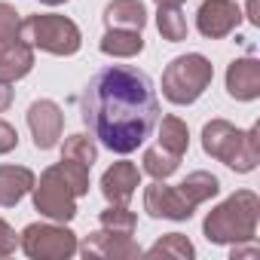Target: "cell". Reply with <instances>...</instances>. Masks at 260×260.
I'll use <instances>...</instances> for the list:
<instances>
[{"mask_svg": "<svg viewBox=\"0 0 260 260\" xmlns=\"http://www.w3.org/2000/svg\"><path fill=\"white\" fill-rule=\"evenodd\" d=\"M83 122L110 153H135L156 128L159 98L150 77L132 64L98 71L80 98Z\"/></svg>", "mask_w": 260, "mask_h": 260, "instance_id": "cell-1", "label": "cell"}, {"mask_svg": "<svg viewBox=\"0 0 260 260\" xmlns=\"http://www.w3.org/2000/svg\"><path fill=\"white\" fill-rule=\"evenodd\" d=\"M260 125H251V128H239L226 119H211L202 125V150L230 166L233 172L239 175H248L257 169L260 162Z\"/></svg>", "mask_w": 260, "mask_h": 260, "instance_id": "cell-2", "label": "cell"}, {"mask_svg": "<svg viewBox=\"0 0 260 260\" xmlns=\"http://www.w3.org/2000/svg\"><path fill=\"white\" fill-rule=\"evenodd\" d=\"M257 217H260V199L254 190H236L226 196L217 208L208 211L202 233L211 245H236L251 242L257 236Z\"/></svg>", "mask_w": 260, "mask_h": 260, "instance_id": "cell-3", "label": "cell"}, {"mask_svg": "<svg viewBox=\"0 0 260 260\" xmlns=\"http://www.w3.org/2000/svg\"><path fill=\"white\" fill-rule=\"evenodd\" d=\"M22 37L31 49L49 52V55H74L83 46V34L77 22L58 13H37L22 19Z\"/></svg>", "mask_w": 260, "mask_h": 260, "instance_id": "cell-4", "label": "cell"}, {"mask_svg": "<svg viewBox=\"0 0 260 260\" xmlns=\"http://www.w3.org/2000/svg\"><path fill=\"white\" fill-rule=\"evenodd\" d=\"M214 80V64L199 55V52H187L169 61V68L162 71V95L172 104H193Z\"/></svg>", "mask_w": 260, "mask_h": 260, "instance_id": "cell-5", "label": "cell"}, {"mask_svg": "<svg viewBox=\"0 0 260 260\" xmlns=\"http://www.w3.org/2000/svg\"><path fill=\"white\" fill-rule=\"evenodd\" d=\"M34 68V49L22 37V19L13 4L0 0V77L16 83Z\"/></svg>", "mask_w": 260, "mask_h": 260, "instance_id": "cell-6", "label": "cell"}, {"mask_svg": "<svg viewBox=\"0 0 260 260\" xmlns=\"http://www.w3.org/2000/svg\"><path fill=\"white\" fill-rule=\"evenodd\" d=\"M31 193H34V208H37L43 217H49V220H55V223H71V220L77 217V199H80V196L74 193V187H71V181L64 178V172H61L58 162L49 166V169L40 175V181H34Z\"/></svg>", "mask_w": 260, "mask_h": 260, "instance_id": "cell-7", "label": "cell"}, {"mask_svg": "<svg viewBox=\"0 0 260 260\" xmlns=\"http://www.w3.org/2000/svg\"><path fill=\"white\" fill-rule=\"evenodd\" d=\"M77 233L64 223H28L19 236V248L31 260H68L77 254Z\"/></svg>", "mask_w": 260, "mask_h": 260, "instance_id": "cell-8", "label": "cell"}, {"mask_svg": "<svg viewBox=\"0 0 260 260\" xmlns=\"http://www.w3.org/2000/svg\"><path fill=\"white\" fill-rule=\"evenodd\" d=\"M144 211L156 220H190L196 205L187 202L181 187H169L166 181H153L144 190Z\"/></svg>", "mask_w": 260, "mask_h": 260, "instance_id": "cell-9", "label": "cell"}, {"mask_svg": "<svg viewBox=\"0 0 260 260\" xmlns=\"http://www.w3.org/2000/svg\"><path fill=\"white\" fill-rule=\"evenodd\" d=\"M28 128H31V138L37 150H52L61 141L64 132V113L55 101L40 98L28 107Z\"/></svg>", "mask_w": 260, "mask_h": 260, "instance_id": "cell-10", "label": "cell"}, {"mask_svg": "<svg viewBox=\"0 0 260 260\" xmlns=\"http://www.w3.org/2000/svg\"><path fill=\"white\" fill-rule=\"evenodd\" d=\"M242 22V10L236 0H202L196 13V28L205 40H223L230 37Z\"/></svg>", "mask_w": 260, "mask_h": 260, "instance_id": "cell-11", "label": "cell"}, {"mask_svg": "<svg viewBox=\"0 0 260 260\" xmlns=\"http://www.w3.org/2000/svg\"><path fill=\"white\" fill-rule=\"evenodd\" d=\"M77 251L89 260V257H101V260H138L144 251L138 248V242L125 233H110V230H98L89 233L83 239V245H77Z\"/></svg>", "mask_w": 260, "mask_h": 260, "instance_id": "cell-12", "label": "cell"}, {"mask_svg": "<svg viewBox=\"0 0 260 260\" xmlns=\"http://www.w3.org/2000/svg\"><path fill=\"white\" fill-rule=\"evenodd\" d=\"M138 187H141V172L135 162H113L101 175V193L110 205H128Z\"/></svg>", "mask_w": 260, "mask_h": 260, "instance_id": "cell-13", "label": "cell"}, {"mask_svg": "<svg viewBox=\"0 0 260 260\" xmlns=\"http://www.w3.org/2000/svg\"><path fill=\"white\" fill-rule=\"evenodd\" d=\"M226 92L236 101H254V98H260V61L254 55L236 58L226 68Z\"/></svg>", "mask_w": 260, "mask_h": 260, "instance_id": "cell-14", "label": "cell"}, {"mask_svg": "<svg viewBox=\"0 0 260 260\" xmlns=\"http://www.w3.org/2000/svg\"><path fill=\"white\" fill-rule=\"evenodd\" d=\"M37 175L25 166H0V208H13L31 193Z\"/></svg>", "mask_w": 260, "mask_h": 260, "instance_id": "cell-15", "label": "cell"}, {"mask_svg": "<svg viewBox=\"0 0 260 260\" xmlns=\"http://www.w3.org/2000/svg\"><path fill=\"white\" fill-rule=\"evenodd\" d=\"M104 25L107 28H128L144 31L147 25V7L141 0H110L104 7Z\"/></svg>", "mask_w": 260, "mask_h": 260, "instance_id": "cell-16", "label": "cell"}, {"mask_svg": "<svg viewBox=\"0 0 260 260\" xmlns=\"http://www.w3.org/2000/svg\"><path fill=\"white\" fill-rule=\"evenodd\" d=\"M98 49L110 58H135L144 49V37L141 31H128V28H107Z\"/></svg>", "mask_w": 260, "mask_h": 260, "instance_id": "cell-17", "label": "cell"}, {"mask_svg": "<svg viewBox=\"0 0 260 260\" xmlns=\"http://www.w3.org/2000/svg\"><path fill=\"white\" fill-rule=\"evenodd\" d=\"M156 138H159L156 147H162L166 153L184 159V153H187V147H190V128H187V122H184L181 116H162L159 135H156Z\"/></svg>", "mask_w": 260, "mask_h": 260, "instance_id": "cell-18", "label": "cell"}, {"mask_svg": "<svg viewBox=\"0 0 260 260\" xmlns=\"http://www.w3.org/2000/svg\"><path fill=\"white\" fill-rule=\"evenodd\" d=\"M178 187H181V193L187 196V202L196 205V208L205 205L208 199H214V196L220 193V181H217L211 172H190Z\"/></svg>", "mask_w": 260, "mask_h": 260, "instance_id": "cell-19", "label": "cell"}, {"mask_svg": "<svg viewBox=\"0 0 260 260\" xmlns=\"http://www.w3.org/2000/svg\"><path fill=\"white\" fill-rule=\"evenodd\" d=\"M144 254H147V257H175V260H193V257H196V248H193V242H190L184 233H169V236H162L156 245H150Z\"/></svg>", "mask_w": 260, "mask_h": 260, "instance_id": "cell-20", "label": "cell"}, {"mask_svg": "<svg viewBox=\"0 0 260 260\" xmlns=\"http://www.w3.org/2000/svg\"><path fill=\"white\" fill-rule=\"evenodd\" d=\"M156 28L162 34V40H169V43L187 40V19H184L181 7H159L156 10Z\"/></svg>", "mask_w": 260, "mask_h": 260, "instance_id": "cell-21", "label": "cell"}, {"mask_svg": "<svg viewBox=\"0 0 260 260\" xmlns=\"http://www.w3.org/2000/svg\"><path fill=\"white\" fill-rule=\"evenodd\" d=\"M61 159H74V162L92 169L95 159H98V147L89 135H68L64 144H61Z\"/></svg>", "mask_w": 260, "mask_h": 260, "instance_id": "cell-22", "label": "cell"}, {"mask_svg": "<svg viewBox=\"0 0 260 260\" xmlns=\"http://www.w3.org/2000/svg\"><path fill=\"white\" fill-rule=\"evenodd\" d=\"M178 166H181V159L172 156V153H166L162 147H150V150H144V172H147L153 181H166V178H172V175L178 172Z\"/></svg>", "mask_w": 260, "mask_h": 260, "instance_id": "cell-23", "label": "cell"}, {"mask_svg": "<svg viewBox=\"0 0 260 260\" xmlns=\"http://www.w3.org/2000/svg\"><path fill=\"white\" fill-rule=\"evenodd\" d=\"M98 220H101L104 230H110V233H125V236H132L135 226H138V214L128 211V205H107Z\"/></svg>", "mask_w": 260, "mask_h": 260, "instance_id": "cell-24", "label": "cell"}, {"mask_svg": "<svg viewBox=\"0 0 260 260\" xmlns=\"http://www.w3.org/2000/svg\"><path fill=\"white\" fill-rule=\"evenodd\" d=\"M58 166H61L64 178L71 181L74 193H77V196H86V193H89V169L80 166V162H74V159H61Z\"/></svg>", "mask_w": 260, "mask_h": 260, "instance_id": "cell-25", "label": "cell"}, {"mask_svg": "<svg viewBox=\"0 0 260 260\" xmlns=\"http://www.w3.org/2000/svg\"><path fill=\"white\" fill-rule=\"evenodd\" d=\"M19 248V236H16V230L0 217V257H10L13 251Z\"/></svg>", "mask_w": 260, "mask_h": 260, "instance_id": "cell-26", "label": "cell"}, {"mask_svg": "<svg viewBox=\"0 0 260 260\" xmlns=\"http://www.w3.org/2000/svg\"><path fill=\"white\" fill-rule=\"evenodd\" d=\"M19 147V132L7 122V119H0V156L4 153H13Z\"/></svg>", "mask_w": 260, "mask_h": 260, "instance_id": "cell-27", "label": "cell"}, {"mask_svg": "<svg viewBox=\"0 0 260 260\" xmlns=\"http://www.w3.org/2000/svg\"><path fill=\"white\" fill-rule=\"evenodd\" d=\"M10 104H13V83L0 77V113H4Z\"/></svg>", "mask_w": 260, "mask_h": 260, "instance_id": "cell-28", "label": "cell"}, {"mask_svg": "<svg viewBox=\"0 0 260 260\" xmlns=\"http://www.w3.org/2000/svg\"><path fill=\"white\" fill-rule=\"evenodd\" d=\"M230 257H233V260H236V257H257V245H254V239H251L245 248H242V242H236L233 251H230Z\"/></svg>", "mask_w": 260, "mask_h": 260, "instance_id": "cell-29", "label": "cell"}, {"mask_svg": "<svg viewBox=\"0 0 260 260\" xmlns=\"http://www.w3.org/2000/svg\"><path fill=\"white\" fill-rule=\"evenodd\" d=\"M254 7H257V0H248V22L257 25V16H254Z\"/></svg>", "mask_w": 260, "mask_h": 260, "instance_id": "cell-30", "label": "cell"}, {"mask_svg": "<svg viewBox=\"0 0 260 260\" xmlns=\"http://www.w3.org/2000/svg\"><path fill=\"white\" fill-rule=\"evenodd\" d=\"M184 0H156V7H181Z\"/></svg>", "mask_w": 260, "mask_h": 260, "instance_id": "cell-31", "label": "cell"}, {"mask_svg": "<svg viewBox=\"0 0 260 260\" xmlns=\"http://www.w3.org/2000/svg\"><path fill=\"white\" fill-rule=\"evenodd\" d=\"M40 4H46V7H61V4H68V0H40Z\"/></svg>", "mask_w": 260, "mask_h": 260, "instance_id": "cell-32", "label": "cell"}]
</instances>
